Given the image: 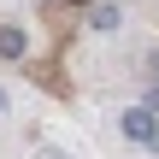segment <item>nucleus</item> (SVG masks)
Wrapping results in <instances>:
<instances>
[{
  "instance_id": "nucleus-1",
  "label": "nucleus",
  "mask_w": 159,
  "mask_h": 159,
  "mask_svg": "<svg viewBox=\"0 0 159 159\" xmlns=\"http://www.w3.org/2000/svg\"><path fill=\"white\" fill-rule=\"evenodd\" d=\"M118 124H124V136H130V142H148V148H159V112H148V106H130Z\"/></svg>"
},
{
  "instance_id": "nucleus-2",
  "label": "nucleus",
  "mask_w": 159,
  "mask_h": 159,
  "mask_svg": "<svg viewBox=\"0 0 159 159\" xmlns=\"http://www.w3.org/2000/svg\"><path fill=\"white\" fill-rule=\"evenodd\" d=\"M24 47H30V35L18 24H0V59H24Z\"/></svg>"
},
{
  "instance_id": "nucleus-3",
  "label": "nucleus",
  "mask_w": 159,
  "mask_h": 159,
  "mask_svg": "<svg viewBox=\"0 0 159 159\" xmlns=\"http://www.w3.org/2000/svg\"><path fill=\"white\" fill-rule=\"evenodd\" d=\"M89 24H94V30H118V6H106V0H100V6L89 12Z\"/></svg>"
},
{
  "instance_id": "nucleus-4",
  "label": "nucleus",
  "mask_w": 159,
  "mask_h": 159,
  "mask_svg": "<svg viewBox=\"0 0 159 159\" xmlns=\"http://www.w3.org/2000/svg\"><path fill=\"white\" fill-rule=\"evenodd\" d=\"M0 112H6V89H0Z\"/></svg>"
}]
</instances>
